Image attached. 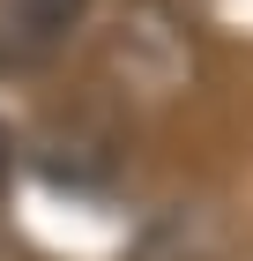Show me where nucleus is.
<instances>
[{
  "label": "nucleus",
  "instance_id": "nucleus-1",
  "mask_svg": "<svg viewBox=\"0 0 253 261\" xmlns=\"http://www.w3.org/2000/svg\"><path fill=\"white\" fill-rule=\"evenodd\" d=\"M8 8H15L22 45H60L82 15H90V0H8Z\"/></svg>",
  "mask_w": 253,
  "mask_h": 261
},
{
  "label": "nucleus",
  "instance_id": "nucleus-2",
  "mask_svg": "<svg viewBox=\"0 0 253 261\" xmlns=\"http://www.w3.org/2000/svg\"><path fill=\"white\" fill-rule=\"evenodd\" d=\"M8 172H15V135H8V120H0V187H8Z\"/></svg>",
  "mask_w": 253,
  "mask_h": 261
}]
</instances>
